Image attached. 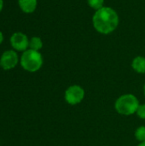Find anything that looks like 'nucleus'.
<instances>
[{"label": "nucleus", "instance_id": "12", "mask_svg": "<svg viewBox=\"0 0 145 146\" xmlns=\"http://www.w3.org/2000/svg\"><path fill=\"white\" fill-rule=\"evenodd\" d=\"M136 115L141 120H145V104H139V106L136 111Z\"/></svg>", "mask_w": 145, "mask_h": 146}, {"label": "nucleus", "instance_id": "2", "mask_svg": "<svg viewBox=\"0 0 145 146\" xmlns=\"http://www.w3.org/2000/svg\"><path fill=\"white\" fill-rule=\"evenodd\" d=\"M139 104V101L135 95L127 93L120 96L116 99L115 103V109L120 115H132L136 114Z\"/></svg>", "mask_w": 145, "mask_h": 146}, {"label": "nucleus", "instance_id": "11", "mask_svg": "<svg viewBox=\"0 0 145 146\" xmlns=\"http://www.w3.org/2000/svg\"><path fill=\"white\" fill-rule=\"evenodd\" d=\"M86 1L88 5L95 10H98L103 7H104V0H86Z\"/></svg>", "mask_w": 145, "mask_h": 146}, {"label": "nucleus", "instance_id": "7", "mask_svg": "<svg viewBox=\"0 0 145 146\" xmlns=\"http://www.w3.org/2000/svg\"><path fill=\"white\" fill-rule=\"evenodd\" d=\"M20 9L26 14H31L35 11L38 6L37 0H18Z\"/></svg>", "mask_w": 145, "mask_h": 146}, {"label": "nucleus", "instance_id": "8", "mask_svg": "<svg viewBox=\"0 0 145 146\" xmlns=\"http://www.w3.org/2000/svg\"><path fill=\"white\" fill-rule=\"evenodd\" d=\"M132 69L138 74H145V57L142 56H138L133 58L132 62Z\"/></svg>", "mask_w": 145, "mask_h": 146}, {"label": "nucleus", "instance_id": "13", "mask_svg": "<svg viewBox=\"0 0 145 146\" xmlns=\"http://www.w3.org/2000/svg\"><path fill=\"white\" fill-rule=\"evenodd\" d=\"M3 33L0 31V44L3 43Z\"/></svg>", "mask_w": 145, "mask_h": 146}, {"label": "nucleus", "instance_id": "9", "mask_svg": "<svg viewBox=\"0 0 145 146\" xmlns=\"http://www.w3.org/2000/svg\"><path fill=\"white\" fill-rule=\"evenodd\" d=\"M43 48V41L39 37H32L29 39V49L39 51Z\"/></svg>", "mask_w": 145, "mask_h": 146}, {"label": "nucleus", "instance_id": "15", "mask_svg": "<svg viewBox=\"0 0 145 146\" xmlns=\"http://www.w3.org/2000/svg\"><path fill=\"white\" fill-rule=\"evenodd\" d=\"M137 146H145V142H141V143H139Z\"/></svg>", "mask_w": 145, "mask_h": 146}, {"label": "nucleus", "instance_id": "4", "mask_svg": "<svg viewBox=\"0 0 145 146\" xmlns=\"http://www.w3.org/2000/svg\"><path fill=\"white\" fill-rule=\"evenodd\" d=\"M85 89L79 85H72L68 86L64 92V98L69 105H77L85 98Z\"/></svg>", "mask_w": 145, "mask_h": 146}, {"label": "nucleus", "instance_id": "3", "mask_svg": "<svg viewBox=\"0 0 145 146\" xmlns=\"http://www.w3.org/2000/svg\"><path fill=\"white\" fill-rule=\"evenodd\" d=\"M20 62L23 69L30 73H34L42 68L44 61L42 54L39 51L28 49L22 53Z\"/></svg>", "mask_w": 145, "mask_h": 146}, {"label": "nucleus", "instance_id": "1", "mask_svg": "<svg viewBox=\"0 0 145 146\" xmlns=\"http://www.w3.org/2000/svg\"><path fill=\"white\" fill-rule=\"evenodd\" d=\"M120 23L118 13L110 7H103L96 10L92 16V25L95 30L104 35H108L115 32Z\"/></svg>", "mask_w": 145, "mask_h": 146}, {"label": "nucleus", "instance_id": "6", "mask_svg": "<svg viewBox=\"0 0 145 146\" xmlns=\"http://www.w3.org/2000/svg\"><path fill=\"white\" fill-rule=\"evenodd\" d=\"M19 62L18 54L15 50H6L0 57V66L4 70H9L14 68Z\"/></svg>", "mask_w": 145, "mask_h": 146}, {"label": "nucleus", "instance_id": "10", "mask_svg": "<svg viewBox=\"0 0 145 146\" xmlns=\"http://www.w3.org/2000/svg\"><path fill=\"white\" fill-rule=\"evenodd\" d=\"M135 139L139 142H145V126H140L134 133Z\"/></svg>", "mask_w": 145, "mask_h": 146}, {"label": "nucleus", "instance_id": "5", "mask_svg": "<svg viewBox=\"0 0 145 146\" xmlns=\"http://www.w3.org/2000/svg\"><path fill=\"white\" fill-rule=\"evenodd\" d=\"M10 44L15 50L24 52L29 48V39L25 33L16 32L10 37Z\"/></svg>", "mask_w": 145, "mask_h": 146}, {"label": "nucleus", "instance_id": "16", "mask_svg": "<svg viewBox=\"0 0 145 146\" xmlns=\"http://www.w3.org/2000/svg\"><path fill=\"white\" fill-rule=\"evenodd\" d=\"M144 96H145V84H144Z\"/></svg>", "mask_w": 145, "mask_h": 146}, {"label": "nucleus", "instance_id": "14", "mask_svg": "<svg viewBox=\"0 0 145 146\" xmlns=\"http://www.w3.org/2000/svg\"><path fill=\"white\" fill-rule=\"evenodd\" d=\"M3 1L0 0V12L3 10Z\"/></svg>", "mask_w": 145, "mask_h": 146}]
</instances>
